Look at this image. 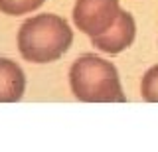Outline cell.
<instances>
[{
    "instance_id": "obj_1",
    "label": "cell",
    "mask_w": 158,
    "mask_h": 152,
    "mask_svg": "<svg viewBox=\"0 0 158 152\" xmlns=\"http://www.w3.org/2000/svg\"><path fill=\"white\" fill-rule=\"evenodd\" d=\"M73 42L69 24L56 14H38L20 26L18 51L30 63H52L63 55Z\"/></svg>"
},
{
    "instance_id": "obj_2",
    "label": "cell",
    "mask_w": 158,
    "mask_h": 152,
    "mask_svg": "<svg viewBox=\"0 0 158 152\" xmlns=\"http://www.w3.org/2000/svg\"><path fill=\"white\" fill-rule=\"evenodd\" d=\"M69 85L75 99L83 103H125L118 71L111 61L95 53H85L73 61Z\"/></svg>"
},
{
    "instance_id": "obj_3",
    "label": "cell",
    "mask_w": 158,
    "mask_h": 152,
    "mask_svg": "<svg viewBox=\"0 0 158 152\" xmlns=\"http://www.w3.org/2000/svg\"><path fill=\"white\" fill-rule=\"evenodd\" d=\"M121 6L118 0H77L73 22L87 36H99L115 24Z\"/></svg>"
},
{
    "instance_id": "obj_4",
    "label": "cell",
    "mask_w": 158,
    "mask_h": 152,
    "mask_svg": "<svg viewBox=\"0 0 158 152\" xmlns=\"http://www.w3.org/2000/svg\"><path fill=\"white\" fill-rule=\"evenodd\" d=\"M135 36H136V24H135L132 14H128L127 10H121L115 24L103 34L93 36L91 43L97 50H101L105 53H111V55H117V53L125 51L128 46H132Z\"/></svg>"
},
{
    "instance_id": "obj_5",
    "label": "cell",
    "mask_w": 158,
    "mask_h": 152,
    "mask_svg": "<svg viewBox=\"0 0 158 152\" xmlns=\"http://www.w3.org/2000/svg\"><path fill=\"white\" fill-rule=\"evenodd\" d=\"M26 89V75L18 63L0 57V103H16Z\"/></svg>"
},
{
    "instance_id": "obj_6",
    "label": "cell",
    "mask_w": 158,
    "mask_h": 152,
    "mask_svg": "<svg viewBox=\"0 0 158 152\" xmlns=\"http://www.w3.org/2000/svg\"><path fill=\"white\" fill-rule=\"evenodd\" d=\"M46 0H0V12L8 16H22L38 10Z\"/></svg>"
},
{
    "instance_id": "obj_7",
    "label": "cell",
    "mask_w": 158,
    "mask_h": 152,
    "mask_svg": "<svg viewBox=\"0 0 158 152\" xmlns=\"http://www.w3.org/2000/svg\"><path fill=\"white\" fill-rule=\"evenodd\" d=\"M140 93L142 99L148 103H158V65L150 67L140 83Z\"/></svg>"
}]
</instances>
